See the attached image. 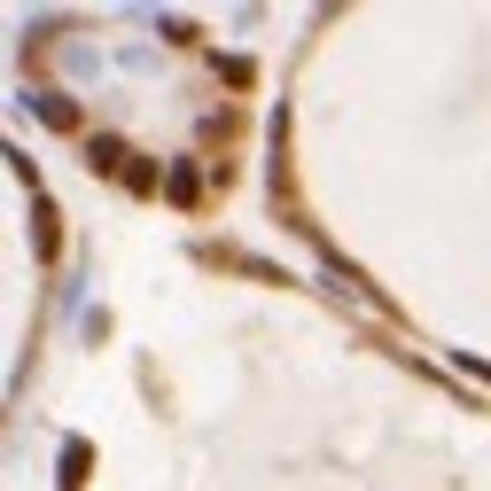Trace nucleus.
<instances>
[{
  "mask_svg": "<svg viewBox=\"0 0 491 491\" xmlns=\"http://www.w3.org/2000/svg\"><path fill=\"white\" fill-rule=\"evenodd\" d=\"M40 118H47V125H79V110H71L63 94H40Z\"/></svg>",
  "mask_w": 491,
  "mask_h": 491,
  "instance_id": "f257e3e1",
  "label": "nucleus"
}]
</instances>
